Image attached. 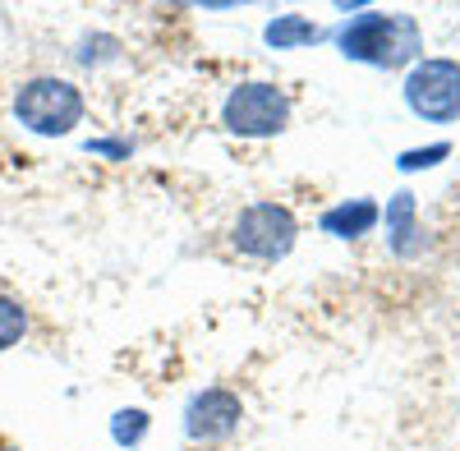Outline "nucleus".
Returning <instances> with one entry per match:
<instances>
[{
    "label": "nucleus",
    "instance_id": "nucleus-1",
    "mask_svg": "<svg viewBox=\"0 0 460 451\" xmlns=\"http://www.w3.org/2000/svg\"><path fill=\"white\" fill-rule=\"evenodd\" d=\"M336 51L368 69H410L424 56V32L405 10H359L336 28Z\"/></svg>",
    "mask_w": 460,
    "mask_h": 451
},
{
    "label": "nucleus",
    "instance_id": "nucleus-2",
    "mask_svg": "<svg viewBox=\"0 0 460 451\" xmlns=\"http://www.w3.org/2000/svg\"><path fill=\"white\" fill-rule=\"evenodd\" d=\"M84 88L60 74H32L14 88V120L37 138H69L84 125Z\"/></svg>",
    "mask_w": 460,
    "mask_h": 451
},
{
    "label": "nucleus",
    "instance_id": "nucleus-3",
    "mask_svg": "<svg viewBox=\"0 0 460 451\" xmlns=\"http://www.w3.org/2000/svg\"><path fill=\"white\" fill-rule=\"evenodd\" d=\"M295 120V102L281 84H267V79H244L226 93L221 102V125L226 134L235 138H277L286 134Z\"/></svg>",
    "mask_w": 460,
    "mask_h": 451
},
{
    "label": "nucleus",
    "instance_id": "nucleus-4",
    "mask_svg": "<svg viewBox=\"0 0 460 451\" xmlns=\"http://www.w3.org/2000/svg\"><path fill=\"white\" fill-rule=\"evenodd\" d=\"M401 97L410 116L429 125H456L460 120V60L451 56H419L405 69Z\"/></svg>",
    "mask_w": 460,
    "mask_h": 451
},
{
    "label": "nucleus",
    "instance_id": "nucleus-5",
    "mask_svg": "<svg viewBox=\"0 0 460 451\" xmlns=\"http://www.w3.org/2000/svg\"><path fill=\"white\" fill-rule=\"evenodd\" d=\"M230 244L253 262H281L299 244V221L286 203H272V199L249 203V208H240L235 226H230Z\"/></svg>",
    "mask_w": 460,
    "mask_h": 451
},
{
    "label": "nucleus",
    "instance_id": "nucleus-6",
    "mask_svg": "<svg viewBox=\"0 0 460 451\" xmlns=\"http://www.w3.org/2000/svg\"><path fill=\"white\" fill-rule=\"evenodd\" d=\"M244 424V401L230 392V387H203L189 396L184 405V438L189 442H230Z\"/></svg>",
    "mask_w": 460,
    "mask_h": 451
},
{
    "label": "nucleus",
    "instance_id": "nucleus-7",
    "mask_svg": "<svg viewBox=\"0 0 460 451\" xmlns=\"http://www.w3.org/2000/svg\"><path fill=\"white\" fill-rule=\"evenodd\" d=\"M377 221H382V208L373 199H345V203L327 208L318 226H323V235H332V240H364V235L377 231Z\"/></svg>",
    "mask_w": 460,
    "mask_h": 451
},
{
    "label": "nucleus",
    "instance_id": "nucleus-8",
    "mask_svg": "<svg viewBox=\"0 0 460 451\" xmlns=\"http://www.w3.org/2000/svg\"><path fill=\"white\" fill-rule=\"evenodd\" d=\"M382 221H387V244H392L396 258H419L424 253V226H419L414 194H396L387 203V212H382Z\"/></svg>",
    "mask_w": 460,
    "mask_h": 451
},
{
    "label": "nucleus",
    "instance_id": "nucleus-9",
    "mask_svg": "<svg viewBox=\"0 0 460 451\" xmlns=\"http://www.w3.org/2000/svg\"><path fill=\"white\" fill-rule=\"evenodd\" d=\"M318 37H323V28L314 19H304V14H277L262 28V42L272 51H304V47H314Z\"/></svg>",
    "mask_w": 460,
    "mask_h": 451
},
{
    "label": "nucleus",
    "instance_id": "nucleus-10",
    "mask_svg": "<svg viewBox=\"0 0 460 451\" xmlns=\"http://www.w3.org/2000/svg\"><path fill=\"white\" fill-rule=\"evenodd\" d=\"M120 37H111V32H88L84 42H79V51H74V60H79L84 69H102V65H115L120 60Z\"/></svg>",
    "mask_w": 460,
    "mask_h": 451
},
{
    "label": "nucleus",
    "instance_id": "nucleus-11",
    "mask_svg": "<svg viewBox=\"0 0 460 451\" xmlns=\"http://www.w3.org/2000/svg\"><path fill=\"white\" fill-rule=\"evenodd\" d=\"M147 429H152V420H147V410H115V420H111V438H115V447H125V451H134L143 438H147Z\"/></svg>",
    "mask_w": 460,
    "mask_h": 451
},
{
    "label": "nucleus",
    "instance_id": "nucleus-12",
    "mask_svg": "<svg viewBox=\"0 0 460 451\" xmlns=\"http://www.w3.org/2000/svg\"><path fill=\"white\" fill-rule=\"evenodd\" d=\"M28 336V309L14 295H0V350H14Z\"/></svg>",
    "mask_w": 460,
    "mask_h": 451
},
{
    "label": "nucleus",
    "instance_id": "nucleus-13",
    "mask_svg": "<svg viewBox=\"0 0 460 451\" xmlns=\"http://www.w3.org/2000/svg\"><path fill=\"white\" fill-rule=\"evenodd\" d=\"M447 157H451V143H429V147H410V153H401L396 166H401L405 175H414V171H433V166H442Z\"/></svg>",
    "mask_w": 460,
    "mask_h": 451
},
{
    "label": "nucleus",
    "instance_id": "nucleus-14",
    "mask_svg": "<svg viewBox=\"0 0 460 451\" xmlns=\"http://www.w3.org/2000/svg\"><path fill=\"white\" fill-rule=\"evenodd\" d=\"M88 153H102V157H129V153H134V143H111V138H93V143H88Z\"/></svg>",
    "mask_w": 460,
    "mask_h": 451
}]
</instances>
